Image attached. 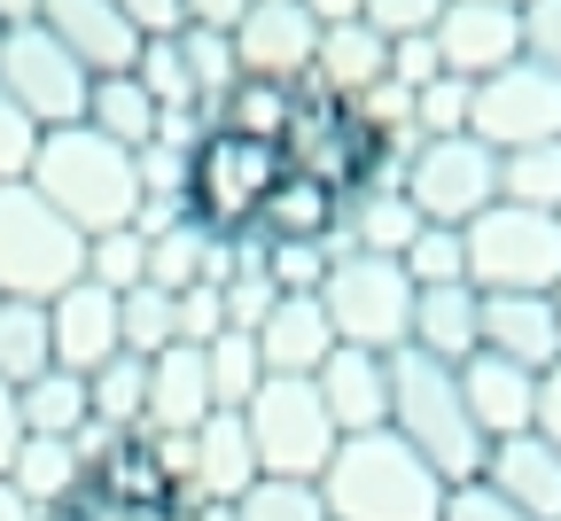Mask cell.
<instances>
[{
  "label": "cell",
  "mask_w": 561,
  "mask_h": 521,
  "mask_svg": "<svg viewBox=\"0 0 561 521\" xmlns=\"http://www.w3.org/2000/svg\"><path fill=\"white\" fill-rule=\"evenodd\" d=\"M453 382H460V405H468V420L483 436V452H491V443H507V436H530V420H538V374L476 350V358L453 366Z\"/></svg>",
  "instance_id": "5bb4252c"
},
{
  "label": "cell",
  "mask_w": 561,
  "mask_h": 521,
  "mask_svg": "<svg viewBox=\"0 0 561 521\" xmlns=\"http://www.w3.org/2000/svg\"><path fill=\"white\" fill-rule=\"evenodd\" d=\"M335 227H343V195L305 180V172H280V187L257 202L265 242H335Z\"/></svg>",
  "instance_id": "4316f807"
},
{
  "label": "cell",
  "mask_w": 561,
  "mask_h": 521,
  "mask_svg": "<svg viewBox=\"0 0 561 521\" xmlns=\"http://www.w3.org/2000/svg\"><path fill=\"white\" fill-rule=\"evenodd\" d=\"M437 521H523V513L476 475V483H453V490H445V513H437Z\"/></svg>",
  "instance_id": "f907efd6"
},
{
  "label": "cell",
  "mask_w": 561,
  "mask_h": 521,
  "mask_svg": "<svg viewBox=\"0 0 561 521\" xmlns=\"http://www.w3.org/2000/svg\"><path fill=\"white\" fill-rule=\"evenodd\" d=\"M382 79L421 94V86H437L445 79V62H437V39H390V62H382Z\"/></svg>",
  "instance_id": "c3c4849f"
},
{
  "label": "cell",
  "mask_w": 561,
  "mask_h": 521,
  "mask_svg": "<svg viewBox=\"0 0 561 521\" xmlns=\"http://www.w3.org/2000/svg\"><path fill=\"white\" fill-rule=\"evenodd\" d=\"M250 0H180V24H210V32H234Z\"/></svg>",
  "instance_id": "db71d44e"
},
{
  "label": "cell",
  "mask_w": 561,
  "mask_h": 521,
  "mask_svg": "<svg viewBox=\"0 0 561 521\" xmlns=\"http://www.w3.org/2000/svg\"><path fill=\"white\" fill-rule=\"evenodd\" d=\"M312 390H320L335 436H375V428H390V358H382V350L335 343L328 366L312 374Z\"/></svg>",
  "instance_id": "2e32d148"
},
{
  "label": "cell",
  "mask_w": 561,
  "mask_h": 521,
  "mask_svg": "<svg viewBox=\"0 0 561 521\" xmlns=\"http://www.w3.org/2000/svg\"><path fill=\"white\" fill-rule=\"evenodd\" d=\"M117 343H125V358H157V350H172L180 343V296H164V288H125L117 296Z\"/></svg>",
  "instance_id": "d6a6232c"
},
{
  "label": "cell",
  "mask_w": 561,
  "mask_h": 521,
  "mask_svg": "<svg viewBox=\"0 0 561 521\" xmlns=\"http://www.w3.org/2000/svg\"><path fill=\"white\" fill-rule=\"evenodd\" d=\"M227 335V304H219V288H187L180 296V343L203 350V343H219Z\"/></svg>",
  "instance_id": "681fc988"
},
{
  "label": "cell",
  "mask_w": 561,
  "mask_h": 521,
  "mask_svg": "<svg viewBox=\"0 0 561 521\" xmlns=\"http://www.w3.org/2000/svg\"><path fill=\"white\" fill-rule=\"evenodd\" d=\"M47 343H55L62 374H94V366H110L125 350L117 343V296L94 288V280H70L55 304H47Z\"/></svg>",
  "instance_id": "e0dca14e"
},
{
  "label": "cell",
  "mask_w": 561,
  "mask_h": 521,
  "mask_svg": "<svg viewBox=\"0 0 561 521\" xmlns=\"http://www.w3.org/2000/svg\"><path fill=\"white\" fill-rule=\"evenodd\" d=\"M320 312L335 327V343L351 350H405V320H413V280L398 257H367V250H335L328 280H320Z\"/></svg>",
  "instance_id": "52a82bcc"
},
{
  "label": "cell",
  "mask_w": 561,
  "mask_h": 521,
  "mask_svg": "<svg viewBox=\"0 0 561 521\" xmlns=\"http://www.w3.org/2000/svg\"><path fill=\"white\" fill-rule=\"evenodd\" d=\"M280 148H257V140H234V132H210L195 148V172H187V210L203 218L210 234H242L257 227V202L280 187Z\"/></svg>",
  "instance_id": "9c48e42d"
},
{
  "label": "cell",
  "mask_w": 561,
  "mask_h": 521,
  "mask_svg": "<svg viewBox=\"0 0 561 521\" xmlns=\"http://www.w3.org/2000/svg\"><path fill=\"white\" fill-rule=\"evenodd\" d=\"M250 483H257V452H250V436H242V413H210V420L187 436V475H180L172 506H180V498L234 506Z\"/></svg>",
  "instance_id": "d6986e66"
},
{
  "label": "cell",
  "mask_w": 561,
  "mask_h": 521,
  "mask_svg": "<svg viewBox=\"0 0 561 521\" xmlns=\"http://www.w3.org/2000/svg\"><path fill=\"white\" fill-rule=\"evenodd\" d=\"M133 172H140V202H187L195 148H180V140H149V148H133Z\"/></svg>",
  "instance_id": "b9f144b4"
},
{
  "label": "cell",
  "mask_w": 561,
  "mask_h": 521,
  "mask_svg": "<svg viewBox=\"0 0 561 521\" xmlns=\"http://www.w3.org/2000/svg\"><path fill=\"white\" fill-rule=\"evenodd\" d=\"M468 132L491 148V157H515V148L561 140V79L538 70V62H507V70H491V79H476Z\"/></svg>",
  "instance_id": "8fae6325"
},
{
  "label": "cell",
  "mask_w": 561,
  "mask_h": 521,
  "mask_svg": "<svg viewBox=\"0 0 561 521\" xmlns=\"http://www.w3.org/2000/svg\"><path fill=\"white\" fill-rule=\"evenodd\" d=\"M405 202L421 210V227H468L500 202V157L476 140V132H453V140H413V157L398 172Z\"/></svg>",
  "instance_id": "ba28073f"
},
{
  "label": "cell",
  "mask_w": 561,
  "mask_h": 521,
  "mask_svg": "<svg viewBox=\"0 0 561 521\" xmlns=\"http://www.w3.org/2000/svg\"><path fill=\"white\" fill-rule=\"evenodd\" d=\"M476 335L491 358L523 366V374H546L561 358V320H553V296H476Z\"/></svg>",
  "instance_id": "ac0fdd59"
},
{
  "label": "cell",
  "mask_w": 561,
  "mask_h": 521,
  "mask_svg": "<svg viewBox=\"0 0 561 521\" xmlns=\"http://www.w3.org/2000/svg\"><path fill=\"white\" fill-rule=\"evenodd\" d=\"M500 9H523V0H500Z\"/></svg>",
  "instance_id": "be15d7a7"
},
{
  "label": "cell",
  "mask_w": 561,
  "mask_h": 521,
  "mask_svg": "<svg viewBox=\"0 0 561 521\" xmlns=\"http://www.w3.org/2000/svg\"><path fill=\"white\" fill-rule=\"evenodd\" d=\"M70 280H87V234L70 218H55L24 180L0 187V296L55 304Z\"/></svg>",
  "instance_id": "5b68a950"
},
{
  "label": "cell",
  "mask_w": 561,
  "mask_h": 521,
  "mask_svg": "<svg viewBox=\"0 0 561 521\" xmlns=\"http://www.w3.org/2000/svg\"><path fill=\"white\" fill-rule=\"evenodd\" d=\"M55 218H70L79 234H110V227H133L140 210V172H133V148L102 140L94 125H62V132H39V157H32V180H24Z\"/></svg>",
  "instance_id": "7a4b0ae2"
},
{
  "label": "cell",
  "mask_w": 561,
  "mask_h": 521,
  "mask_svg": "<svg viewBox=\"0 0 561 521\" xmlns=\"http://www.w3.org/2000/svg\"><path fill=\"white\" fill-rule=\"evenodd\" d=\"M133 79H140V94H149L157 109H195V79H187V62H180V39H172V32L140 39Z\"/></svg>",
  "instance_id": "f35d334b"
},
{
  "label": "cell",
  "mask_w": 561,
  "mask_h": 521,
  "mask_svg": "<svg viewBox=\"0 0 561 521\" xmlns=\"http://www.w3.org/2000/svg\"><path fill=\"white\" fill-rule=\"evenodd\" d=\"M219 304H227V327H234V335H257V327H265V312L280 304V296H273V280H265V273H234V280L219 288Z\"/></svg>",
  "instance_id": "bcb514c9"
},
{
  "label": "cell",
  "mask_w": 561,
  "mask_h": 521,
  "mask_svg": "<svg viewBox=\"0 0 561 521\" xmlns=\"http://www.w3.org/2000/svg\"><path fill=\"white\" fill-rule=\"evenodd\" d=\"M405 280L413 288H453V280H468V250H460V227H421L413 242H405Z\"/></svg>",
  "instance_id": "ab89813d"
},
{
  "label": "cell",
  "mask_w": 561,
  "mask_h": 521,
  "mask_svg": "<svg viewBox=\"0 0 561 521\" xmlns=\"http://www.w3.org/2000/svg\"><path fill=\"white\" fill-rule=\"evenodd\" d=\"M87 280L125 296L149 280V242H140V227H110V234H87Z\"/></svg>",
  "instance_id": "74e56055"
},
{
  "label": "cell",
  "mask_w": 561,
  "mask_h": 521,
  "mask_svg": "<svg viewBox=\"0 0 561 521\" xmlns=\"http://www.w3.org/2000/svg\"><path fill=\"white\" fill-rule=\"evenodd\" d=\"M468 250V288L476 296H553L561 288V218L553 210H515L491 202L460 227Z\"/></svg>",
  "instance_id": "277c9868"
},
{
  "label": "cell",
  "mask_w": 561,
  "mask_h": 521,
  "mask_svg": "<svg viewBox=\"0 0 561 521\" xmlns=\"http://www.w3.org/2000/svg\"><path fill=\"white\" fill-rule=\"evenodd\" d=\"M87 70L70 62L39 24H16V32H0V94H9L39 132H62V125H79L87 117Z\"/></svg>",
  "instance_id": "30bf717a"
},
{
  "label": "cell",
  "mask_w": 561,
  "mask_h": 521,
  "mask_svg": "<svg viewBox=\"0 0 561 521\" xmlns=\"http://www.w3.org/2000/svg\"><path fill=\"white\" fill-rule=\"evenodd\" d=\"M242 436L257 452V475H297V483H320V467L343 443L328 405H320V390L305 374H265L257 397L242 405Z\"/></svg>",
  "instance_id": "8992f818"
},
{
  "label": "cell",
  "mask_w": 561,
  "mask_h": 521,
  "mask_svg": "<svg viewBox=\"0 0 561 521\" xmlns=\"http://www.w3.org/2000/svg\"><path fill=\"white\" fill-rule=\"evenodd\" d=\"M523 62L561 79V0H523Z\"/></svg>",
  "instance_id": "7dc6e473"
},
{
  "label": "cell",
  "mask_w": 561,
  "mask_h": 521,
  "mask_svg": "<svg viewBox=\"0 0 561 521\" xmlns=\"http://www.w3.org/2000/svg\"><path fill=\"white\" fill-rule=\"evenodd\" d=\"M390 436H405L445 483H476L483 475V436L460 405L453 366L421 358V350H390Z\"/></svg>",
  "instance_id": "3957f363"
},
{
  "label": "cell",
  "mask_w": 561,
  "mask_h": 521,
  "mask_svg": "<svg viewBox=\"0 0 561 521\" xmlns=\"http://www.w3.org/2000/svg\"><path fill=\"white\" fill-rule=\"evenodd\" d=\"M530 436H546L553 452H561V358L538 374V420H530Z\"/></svg>",
  "instance_id": "f5cc1de1"
},
{
  "label": "cell",
  "mask_w": 561,
  "mask_h": 521,
  "mask_svg": "<svg viewBox=\"0 0 561 521\" xmlns=\"http://www.w3.org/2000/svg\"><path fill=\"white\" fill-rule=\"evenodd\" d=\"M421 234V210L405 202L398 180H367L343 195V227H335V250H367V257H405V242Z\"/></svg>",
  "instance_id": "603a6c76"
},
{
  "label": "cell",
  "mask_w": 561,
  "mask_h": 521,
  "mask_svg": "<svg viewBox=\"0 0 561 521\" xmlns=\"http://www.w3.org/2000/svg\"><path fill=\"white\" fill-rule=\"evenodd\" d=\"M234 521H328V498L320 483H297V475H257L234 498Z\"/></svg>",
  "instance_id": "8d00e7d4"
},
{
  "label": "cell",
  "mask_w": 561,
  "mask_h": 521,
  "mask_svg": "<svg viewBox=\"0 0 561 521\" xmlns=\"http://www.w3.org/2000/svg\"><path fill=\"white\" fill-rule=\"evenodd\" d=\"M405 350L437 358V366H460L483 350L476 335V288L453 280V288H413V320H405Z\"/></svg>",
  "instance_id": "d4e9b609"
},
{
  "label": "cell",
  "mask_w": 561,
  "mask_h": 521,
  "mask_svg": "<svg viewBox=\"0 0 561 521\" xmlns=\"http://www.w3.org/2000/svg\"><path fill=\"white\" fill-rule=\"evenodd\" d=\"M437 62L453 70V79H491V70L523 62V9H500V0H445L437 16Z\"/></svg>",
  "instance_id": "7c38bea8"
},
{
  "label": "cell",
  "mask_w": 561,
  "mask_h": 521,
  "mask_svg": "<svg viewBox=\"0 0 561 521\" xmlns=\"http://www.w3.org/2000/svg\"><path fill=\"white\" fill-rule=\"evenodd\" d=\"M468 109H476V86L445 70L437 86L413 94V132H421V140H453V132H468Z\"/></svg>",
  "instance_id": "7bdbcfd3"
},
{
  "label": "cell",
  "mask_w": 561,
  "mask_h": 521,
  "mask_svg": "<svg viewBox=\"0 0 561 521\" xmlns=\"http://www.w3.org/2000/svg\"><path fill=\"white\" fill-rule=\"evenodd\" d=\"M210 413V374H203V350L172 343L149 358V413H140V436H195Z\"/></svg>",
  "instance_id": "7402d4cb"
},
{
  "label": "cell",
  "mask_w": 561,
  "mask_h": 521,
  "mask_svg": "<svg viewBox=\"0 0 561 521\" xmlns=\"http://www.w3.org/2000/svg\"><path fill=\"white\" fill-rule=\"evenodd\" d=\"M172 521H234V506H210V498H180Z\"/></svg>",
  "instance_id": "6f0895ef"
},
{
  "label": "cell",
  "mask_w": 561,
  "mask_h": 521,
  "mask_svg": "<svg viewBox=\"0 0 561 521\" xmlns=\"http://www.w3.org/2000/svg\"><path fill=\"white\" fill-rule=\"evenodd\" d=\"M16 443H24V428H16V390L0 382V475H9V460H16Z\"/></svg>",
  "instance_id": "9f6ffc18"
},
{
  "label": "cell",
  "mask_w": 561,
  "mask_h": 521,
  "mask_svg": "<svg viewBox=\"0 0 561 521\" xmlns=\"http://www.w3.org/2000/svg\"><path fill=\"white\" fill-rule=\"evenodd\" d=\"M328 265H335V242H265V280H273V296H320Z\"/></svg>",
  "instance_id": "60d3db41"
},
{
  "label": "cell",
  "mask_w": 561,
  "mask_h": 521,
  "mask_svg": "<svg viewBox=\"0 0 561 521\" xmlns=\"http://www.w3.org/2000/svg\"><path fill=\"white\" fill-rule=\"evenodd\" d=\"M382 62H390V39H382V32H367V24H328L297 94H312V102H343V109H351V102H359V94L382 79Z\"/></svg>",
  "instance_id": "44dd1931"
},
{
  "label": "cell",
  "mask_w": 561,
  "mask_h": 521,
  "mask_svg": "<svg viewBox=\"0 0 561 521\" xmlns=\"http://www.w3.org/2000/svg\"><path fill=\"white\" fill-rule=\"evenodd\" d=\"M140 413H149V358H110L87 374V420L117 428V436H140Z\"/></svg>",
  "instance_id": "4dcf8cb0"
},
{
  "label": "cell",
  "mask_w": 561,
  "mask_h": 521,
  "mask_svg": "<svg viewBox=\"0 0 561 521\" xmlns=\"http://www.w3.org/2000/svg\"><path fill=\"white\" fill-rule=\"evenodd\" d=\"M297 86H280V79H242L210 102V132H234V140H257V148H280L289 140V125H297Z\"/></svg>",
  "instance_id": "484cf974"
},
{
  "label": "cell",
  "mask_w": 561,
  "mask_h": 521,
  "mask_svg": "<svg viewBox=\"0 0 561 521\" xmlns=\"http://www.w3.org/2000/svg\"><path fill=\"white\" fill-rule=\"evenodd\" d=\"M320 47V24L297 9V0H250L242 24H234V62L250 79H280V86H305Z\"/></svg>",
  "instance_id": "4fadbf2b"
},
{
  "label": "cell",
  "mask_w": 561,
  "mask_h": 521,
  "mask_svg": "<svg viewBox=\"0 0 561 521\" xmlns=\"http://www.w3.org/2000/svg\"><path fill=\"white\" fill-rule=\"evenodd\" d=\"M483 483L500 490L523 521H561V452L546 436H507L483 452Z\"/></svg>",
  "instance_id": "ffe728a7"
},
{
  "label": "cell",
  "mask_w": 561,
  "mask_h": 521,
  "mask_svg": "<svg viewBox=\"0 0 561 521\" xmlns=\"http://www.w3.org/2000/svg\"><path fill=\"white\" fill-rule=\"evenodd\" d=\"M0 521H39V513L16 498V483H9V475H0Z\"/></svg>",
  "instance_id": "91938a15"
},
{
  "label": "cell",
  "mask_w": 561,
  "mask_h": 521,
  "mask_svg": "<svg viewBox=\"0 0 561 521\" xmlns=\"http://www.w3.org/2000/svg\"><path fill=\"white\" fill-rule=\"evenodd\" d=\"M9 483H16V498H24L32 513H55V506H70V498L87 490V467H79V452H70V443L24 436L16 460H9Z\"/></svg>",
  "instance_id": "83f0119b"
},
{
  "label": "cell",
  "mask_w": 561,
  "mask_h": 521,
  "mask_svg": "<svg viewBox=\"0 0 561 521\" xmlns=\"http://www.w3.org/2000/svg\"><path fill=\"white\" fill-rule=\"evenodd\" d=\"M39 32L87 70V79H117L140 55V32L110 9V0H39Z\"/></svg>",
  "instance_id": "9a60e30c"
},
{
  "label": "cell",
  "mask_w": 561,
  "mask_h": 521,
  "mask_svg": "<svg viewBox=\"0 0 561 521\" xmlns=\"http://www.w3.org/2000/svg\"><path fill=\"white\" fill-rule=\"evenodd\" d=\"M553 320H561V288H553Z\"/></svg>",
  "instance_id": "6125c7cd"
},
{
  "label": "cell",
  "mask_w": 561,
  "mask_h": 521,
  "mask_svg": "<svg viewBox=\"0 0 561 521\" xmlns=\"http://www.w3.org/2000/svg\"><path fill=\"white\" fill-rule=\"evenodd\" d=\"M203 374H210V405L219 413H242L265 382V358H257V335H219V343H203Z\"/></svg>",
  "instance_id": "836d02e7"
},
{
  "label": "cell",
  "mask_w": 561,
  "mask_h": 521,
  "mask_svg": "<svg viewBox=\"0 0 561 521\" xmlns=\"http://www.w3.org/2000/svg\"><path fill=\"white\" fill-rule=\"evenodd\" d=\"M16 428H24V436L70 443V436L87 428V374H62V366H47L39 382H24V390H16Z\"/></svg>",
  "instance_id": "f1b7e54d"
},
{
  "label": "cell",
  "mask_w": 561,
  "mask_h": 521,
  "mask_svg": "<svg viewBox=\"0 0 561 521\" xmlns=\"http://www.w3.org/2000/svg\"><path fill=\"white\" fill-rule=\"evenodd\" d=\"M445 475L413 452L405 436L375 428V436H343L335 460L320 467V498L328 521H437L445 513Z\"/></svg>",
  "instance_id": "6da1fadb"
},
{
  "label": "cell",
  "mask_w": 561,
  "mask_h": 521,
  "mask_svg": "<svg viewBox=\"0 0 561 521\" xmlns=\"http://www.w3.org/2000/svg\"><path fill=\"white\" fill-rule=\"evenodd\" d=\"M79 125H94V132L117 140V148H149V132H157V102L140 94L133 70H117V79H94V86H87V117H79Z\"/></svg>",
  "instance_id": "f546056e"
},
{
  "label": "cell",
  "mask_w": 561,
  "mask_h": 521,
  "mask_svg": "<svg viewBox=\"0 0 561 521\" xmlns=\"http://www.w3.org/2000/svg\"><path fill=\"white\" fill-rule=\"evenodd\" d=\"M297 9L328 32V24H359V16H367V0H297Z\"/></svg>",
  "instance_id": "11a10c76"
},
{
  "label": "cell",
  "mask_w": 561,
  "mask_h": 521,
  "mask_svg": "<svg viewBox=\"0 0 561 521\" xmlns=\"http://www.w3.org/2000/svg\"><path fill=\"white\" fill-rule=\"evenodd\" d=\"M180 62H187V79H195V109L210 117V102H219L234 79H242V62H234V32H210V24H180Z\"/></svg>",
  "instance_id": "d590c367"
},
{
  "label": "cell",
  "mask_w": 561,
  "mask_h": 521,
  "mask_svg": "<svg viewBox=\"0 0 561 521\" xmlns=\"http://www.w3.org/2000/svg\"><path fill=\"white\" fill-rule=\"evenodd\" d=\"M328 350H335V327H328V312H320V296H280V304L265 312V327H257V358H265V374H320L328 366Z\"/></svg>",
  "instance_id": "cb8c5ba5"
},
{
  "label": "cell",
  "mask_w": 561,
  "mask_h": 521,
  "mask_svg": "<svg viewBox=\"0 0 561 521\" xmlns=\"http://www.w3.org/2000/svg\"><path fill=\"white\" fill-rule=\"evenodd\" d=\"M32 157H39V125L0 94V187H16V180H32Z\"/></svg>",
  "instance_id": "f6af8a7d"
},
{
  "label": "cell",
  "mask_w": 561,
  "mask_h": 521,
  "mask_svg": "<svg viewBox=\"0 0 561 521\" xmlns=\"http://www.w3.org/2000/svg\"><path fill=\"white\" fill-rule=\"evenodd\" d=\"M500 202H515V210H553V218H561V140H538V148L500 157Z\"/></svg>",
  "instance_id": "e575fe53"
},
{
  "label": "cell",
  "mask_w": 561,
  "mask_h": 521,
  "mask_svg": "<svg viewBox=\"0 0 561 521\" xmlns=\"http://www.w3.org/2000/svg\"><path fill=\"white\" fill-rule=\"evenodd\" d=\"M55 366V343H47V304H16L0 296V382L24 390Z\"/></svg>",
  "instance_id": "1f68e13d"
},
{
  "label": "cell",
  "mask_w": 561,
  "mask_h": 521,
  "mask_svg": "<svg viewBox=\"0 0 561 521\" xmlns=\"http://www.w3.org/2000/svg\"><path fill=\"white\" fill-rule=\"evenodd\" d=\"M437 16H445V0H367V32H382V39H430L437 32Z\"/></svg>",
  "instance_id": "ee69618b"
},
{
  "label": "cell",
  "mask_w": 561,
  "mask_h": 521,
  "mask_svg": "<svg viewBox=\"0 0 561 521\" xmlns=\"http://www.w3.org/2000/svg\"><path fill=\"white\" fill-rule=\"evenodd\" d=\"M110 9L140 32V39H157V32H180V0H110Z\"/></svg>",
  "instance_id": "816d5d0a"
},
{
  "label": "cell",
  "mask_w": 561,
  "mask_h": 521,
  "mask_svg": "<svg viewBox=\"0 0 561 521\" xmlns=\"http://www.w3.org/2000/svg\"><path fill=\"white\" fill-rule=\"evenodd\" d=\"M16 24H39V0H0V32H16Z\"/></svg>",
  "instance_id": "680465c9"
},
{
  "label": "cell",
  "mask_w": 561,
  "mask_h": 521,
  "mask_svg": "<svg viewBox=\"0 0 561 521\" xmlns=\"http://www.w3.org/2000/svg\"><path fill=\"white\" fill-rule=\"evenodd\" d=\"M39 521H94V513H87V490L70 498V506H55V513H39Z\"/></svg>",
  "instance_id": "94428289"
}]
</instances>
